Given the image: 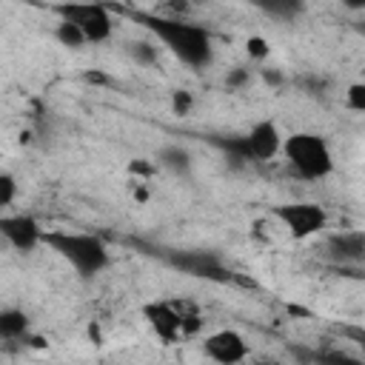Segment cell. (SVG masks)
Returning <instances> with one entry per match:
<instances>
[{"label": "cell", "instance_id": "cell-13", "mask_svg": "<svg viewBox=\"0 0 365 365\" xmlns=\"http://www.w3.org/2000/svg\"><path fill=\"white\" fill-rule=\"evenodd\" d=\"M157 165L165 168V171H171V174H188L191 165H194V157L182 145H163L157 151Z\"/></svg>", "mask_w": 365, "mask_h": 365}, {"label": "cell", "instance_id": "cell-6", "mask_svg": "<svg viewBox=\"0 0 365 365\" xmlns=\"http://www.w3.org/2000/svg\"><path fill=\"white\" fill-rule=\"evenodd\" d=\"M271 217L288 231L291 240H308L328 228V211L319 202H277Z\"/></svg>", "mask_w": 365, "mask_h": 365}, {"label": "cell", "instance_id": "cell-14", "mask_svg": "<svg viewBox=\"0 0 365 365\" xmlns=\"http://www.w3.org/2000/svg\"><path fill=\"white\" fill-rule=\"evenodd\" d=\"M259 11L277 17V20H294L299 11H302V3L305 0H251Z\"/></svg>", "mask_w": 365, "mask_h": 365}, {"label": "cell", "instance_id": "cell-4", "mask_svg": "<svg viewBox=\"0 0 365 365\" xmlns=\"http://www.w3.org/2000/svg\"><path fill=\"white\" fill-rule=\"evenodd\" d=\"M231 160H242V163H268L279 154L282 148V131L277 125V120L265 117L257 120L245 134L228 137V140H214Z\"/></svg>", "mask_w": 365, "mask_h": 365}, {"label": "cell", "instance_id": "cell-22", "mask_svg": "<svg viewBox=\"0 0 365 365\" xmlns=\"http://www.w3.org/2000/svg\"><path fill=\"white\" fill-rule=\"evenodd\" d=\"M251 83V71L245 68V66H237V68H231L228 74H225V86L231 88V91H240V88H245Z\"/></svg>", "mask_w": 365, "mask_h": 365}, {"label": "cell", "instance_id": "cell-19", "mask_svg": "<svg viewBox=\"0 0 365 365\" xmlns=\"http://www.w3.org/2000/svg\"><path fill=\"white\" fill-rule=\"evenodd\" d=\"M245 54H248L251 60L262 63V60H268V54H271V46H268V40H265V37H259V34H251V37L245 40Z\"/></svg>", "mask_w": 365, "mask_h": 365}, {"label": "cell", "instance_id": "cell-20", "mask_svg": "<svg viewBox=\"0 0 365 365\" xmlns=\"http://www.w3.org/2000/svg\"><path fill=\"white\" fill-rule=\"evenodd\" d=\"M345 108L351 111H365V83H351L345 88Z\"/></svg>", "mask_w": 365, "mask_h": 365}, {"label": "cell", "instance_id": "cell-1", "mask_svg": "<svg viewBox=\"0 0 365 365\" xmlns=\"http://www.w3.org/2000/svg\"><path fill=\"white\" fill-rule=\"evenodd\" d=\"M137 23L157 37V43L171 51L188 68H208L214 63V37L205 26L185 17L163 14H137Z\"/></svg>", "mask_w": 365, "mask_h": 365}, {"label": "cell", "instance_id": "cell-5", "mask_svg": "<svg viewBox=\"0 0 365 365\" xmlns=\"http://www.w3.org/2000/svg\"><path fill=\"white\" fill-rule=\"evenodd\" d=\"M54 11H57L60 20L74 23L83 31L86 43H91V46H100V43L111 40V34H114V17H111L106 3H97V0H68V3H60Z\"/></svg>", "mask_w": 365, "mask_h": 365}, {"label": "cell", "instance_id": "cell-16", "mask_svg": "<svg viewBox=\"0 0 365 365\" xmlns=\"http://www.w3.org/2000/svg\"><path fill=\"white\" fill-rule=\"evenodd\" d=\"M128 54H131V60H137L140 66H154V63H157V57H160L157 46H154V43H148V40L128 43Z\"/></svg>", "mask_w": 365, "mask_h": 365}, {"label": "cell", "instance_id": "cell-18", "mask_svg": "<svg viewBox=\"0 0 365 365\" xmlns=\"http://www.w3.org/2000/svg\"><path fill=\"white\" fill-rule=\"evenodd\" d=\"M171 111L177 117H188L194 111V94L185 91V88H174L171 91Z\"/></svg>", "mask_w": 365, "mask_h": 365}, {"label": "cell", "instance_id": "cell-10", "mask_svg": "<svg viewBox=\"0 0 365 365\" xmlns=\"http://www.w3.org/2000/svg\"><path fill=\"white\" fill-rule=\"evenodd\" d=\"M168 262L188 277H202V279H217V282H225L231 277V271L222 265V259L214 251H171Z\"/></svg>", "mask_w": 365, "mask_h": 365}, {"label": "cell", "instance_id": "cell-2", "mask_svg": "<svg viewBox=\"0 0 365 365\" xmlns=\"http://www.w3.org/2000/svg\"><path fill=\"white\" fill-rule=\"evenodd\" d=\"M43 245H48L80 279H94L111 265L106 240L88 231H43Z\"/></svg>", "mask_w": 365, "mask_h": 365}, {"label": "cell", "instance_id": "cell-3", "mask_svg": "<svg viewBox=\"0 0 365 365\" xmlns=\"http://www.w3.org/2000/svg\"><path fill=\"white\" fill-rule=\"evenodd\" d=\"M279 154L285 157L288 168L308 182L325 180L334 174V151L331 143L317 134V131H294L288 137H282V148Z\"/></svg>", "mask_w": 365, "mask_h": 365}, {"label": "cell", "instance_id": "cell-23", "mask_svg": "<svg viewBox=\"0 0 365 365\" xmlns=\"http://www.w3.org/2000/svg\"><path fill=\"white\" fill-rule=\"evenodd\" d=\"M334 3L345 6L348 11H362V9H365V0H334Z\"/></svg>", "mask_w": 365, "mask_h": 365}, {"label": "cell", "instance_id": "cell-7", "mask_svg": "<svg viewBox=\"0 0 365 365\" xmlns=\"http://www.w3.org/2000/svg\"><path fill=\"white\" fill-rule=\"evenodd\" d=\"M143 319L148 322V328L165 342V345H174L180 342L185 334V325H182V311L174 299H151L143 305Z\"/></svg>", "mask_w": 365, "mask_h": 365}, {"label": "cell", "instance_id": "cell-15", "mask_svg": "<svg viewBox=\"0 0 365 365\" xmlns=\"http://www.w3.org/2000/svg\"><path fill=\"white\" fill-rule=\"evenodd\" d=\"M54 40H57L63 48H71V51H80L83 46H88L86 37H83V31H80L74 23H66V20H57V26H54Z\"/></svg>", "mask_w": 365, "mask_h": 365}, {"label": "cell", "instance_id": "cell-12", "mask_svg": "<svg viewBox=\"0 0 365 365\" xmlns=\"http://www.w3.org/2000/svg\"><path fill=\"white\" fill-rule=\"evenodd\" d=\"M31 334V319L23 308H0V339L17 342Z\"/></svg>", "mask_w": 365, "mask_h": 365}, {"label": "cell", "instance_id": "cell-17", "mask_svg": "<svg viewBox=\"0 0 365 365\" xmlns=\"http://www.w3.org/2000/svg\"><path fill=\"white\" fill-rule=\"evenodd\" d=\"M17 200V177L11 171H0V211Z\"/></svg>", "mask_w": 365, "mask_h": 365}, {"label": "cell", "instance_id": "cell-11", "mask_svg": "<svg viewBox=\"0 0 365 365\" xmlns=\"http://www.w3.org/2000/svg\"><path fill=\"white\" fill-rule=\"evenodd\" d=\"M328 248L336 259L342 262H359L365 254V237L362 231H345V234H334L328 240Z\"/></svg>", "mask_w": 365, "mask_h": 365}, {"label": "cell", "instance_id": "cell-8", "mask_svg": "<svg viewBox=\"0 0 365 365\" xmlns=\"http://www.w3.org/2000/svg\"><path fill=\"white\" fill-rule=\"evenodd\" d=\"M43 225L31 214H0V237L17 251V254H31L34 248L43 245Z\"/></svg>", "mask_w": 365, "mask_h": 365}, {"label": "cell", "instance_id": "cell-9", "mask_svg": "<svg viewBox=\"0 0 365 365\" xmlns=\"http://www.w3.org/2000/svg\"><path fill=\"white\" fill-rule=\"evenodd\" d=\"M202 356L211 359V362H220V365H237L248 356V342L240 331L234 328H220V331H211L205 334L202 345H200Z\"/></svg>", "mask_w": 365, "mask_h": 365}, {"label": "cell", "instance_id": "cell-21", "mask_svg": "<svg viewBox=\"0 0 365 365\" xmlns=\"http://www.w3.org/2000/svg\"><path fill=\"white\" fill-rule=\"evenodd\" d=\"M128 174H131L134 180H151V177L157 174V165H154L151 160H145V157H134V160L128 163Z\"/></svg>", "mask_w": 365, "mask_h": 365}]
</instances>
